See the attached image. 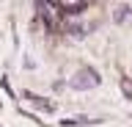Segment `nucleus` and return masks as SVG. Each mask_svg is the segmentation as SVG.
<instances>
[{"instance_id":"obj_1","label":"nucleus","mask_w":132,"mask_h":127,"mask_svg":"<svg viewBox=\"0 0 132 127\" xmlns=\"http://www.w3.org/2000/svg\"><path fill=\"white\" fill-rule=\"evenodd\" d=\"M99 72L96 69H91V66H82V69H77L72 75V80H69V86H72L74 91H88V88H96L99 86Z\"/></svg>"},{"instance_id":"obj_2","label":"nucleus","mask_w":132,"mask_h":127,"mask_svg":"<svg viewBox=\"0 0 132 127\" xmlns=\"http://www.w3.org/2000/svg\"><path fill=\"white\" fill-rule=\"evenodd\" d=\"M99 119H91V116H69V119H63L61 124L63 127H88V124H96Z\"/></svg>"},{"instance_id":"obj_3","label":"nucleus","mask_w":132,"mask_h":127,"mask_svg":"<svg viewBox=\"0 0 132 127\" xmlns=\"http://www.w3.org/2000/svg\"><path fill=\"white\" fill-rule=\"evenodd\" d=\"M28 100H30L33 105H36V108L47 110V113H52V110H55V105H52V102H44V97H33V94H28Z\"/></svg>"},{"instance_id":"obj_4","label":"nucleus","mask_w":132,"mask_h":127,"mask_svg":"<svg viewBox=\"0 0 132 127\" xmlns=\"http://www.w3.org/2000/svg\"><path fill=\"white\" fill-rule=\"evenodd\" d=\"M129 6H118V9H116V14H113V19L116 22H118V25H121V22H127V17H129Z\"/></svg>"},{"instance_id":"obj_5","label":"nucleus","mask_w":132,"mask_h":127,"mask_svg":"<svg viewBox=\"0 0 132 127\" xmlns=\"http://www.w3.org/2000/svg\"><path fill=\"white\" fill-rule=\"evenodd\" d=\"M121 88H124V94H127V100H132V86H129L127 77H121Z\"/></svg>"}]
</instances>
